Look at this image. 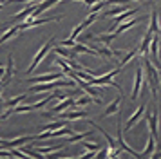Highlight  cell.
<instances>
[{"mask_svg": "<svg viewBox=\"0 0 161 159\" xmlns=\"http://www.w3.org/2000/svg\"><path fill=\"white\" fill-rule=\"evenodd\" d=\"M143 67H145V74L148 78V85H150V90H152L154 98H156V92H158V87H159V71L158 67L152 65V62L148 60L147 56H143Z\"/></svg>", "mask_w": 161, "mask_h": 159, "instance_id": "obj_1", "label": "cell"}, {"mask_svg": "<svg viewBox=\"0 0 161 159\" xmlns=\"http://www.w3.org/2000/svg\"><path fill=\"white\" fill-rule=\"evenodd\" d=\"M71 85H74V81H58V80H54V81H47V83H35L29 89V92H51L56 87H71Z\"/></svg>", "mask_w": 161, "mask_h": 159, "instance_id": "obj_2", "label": "cell"}, {"mask_svg": "<svg viewBox=\"0 0 161 159\" xmlns=\"http://www.w3.org/2000/svg\"><path fill=\"white\" fill-rule=\"evenodd\" d=\"M51 47H53V40H49V42H45L44 45H42V49L38 51V54H36L35 58H33V62H31L29 69H27V74H31V72H33L35 69H36L38 63H40V62H42V60L45 58V54L49 52V49H51Z\"/></svg>", "mask_w": 161, "mask_h": 159, "instance_id": "obj_3", "label": "cell"}, {"mask_svg": "<svg viewBox=\"0 0 161 159\" xmlns=\"http://www.w3.org/2000/svg\"><path fill=\"white\" fill-rule=\"evenodd\" d=\"M58 2H62V0H44L42 4H38L36 7H35V11L27 16V22H33V20H36L38 18V14H42L45 11V9H49V7H53V6H56Z\"/></svg>", "mask_w": 161, "mask_h": 159, "instance_id": "obj_4", "label": "cell"}, {"mask_svg": "<svg viewBox=\"0 0 161 159\" xmlns=\"http://www.w3.org/2000/svg\"><path fill=\"white\" fill-rule=\"evenodd\" d=\"M64 76L62 72H51V74H42V76H33V78H27L29 83H47V81H54V80H60Z\"/></svg>", "mask_w": 161, "mask_h": 159, "instance_id": "obj_5", "label": "cell"}, {"mask_svg": "<svg viewBox=\"0 0 161 159\" xmlns=\"http://www.w3.org/2000/svg\"><path fill=\"white\" fill-rule=\"evenodd\" d=\"M143 78H145V71H143V67L139 65L138 71H136V80H134V89H132V94L130 98L132 100H136L139 94V89H141V81H143Z\"/></svg>", "mask_w": 161, "mask_h": 159, "instance_id": "obj_6", "label": "cell"}, {"mask_svg": "<svg viewBox=\"0 0 161 159\" xmlns=\"http://www.w3.org/2000/svg\"><path fill=\"white\" fill-rule=\"evenodd\" d=\"M158 118H159V112L158 110H154V114H147V118H145V121L148 123V129H150V134L154 137H158Z\"/></svg>", "mask_w": 161, "mask_h": 159, "instance_id": "obj_7", "label": "cell"}, {"mask_svg": "<svg viewBox=\"0 0 161 159\" xmlns=\"http://www.w3.org/2000/svg\"><path fill=\"white\" fill-rule=\"evenodd\" d=\"M58 20H62V16H54V18H44V20L36 18V20H33V22L20 24V31H24V29H29V27H35V25H42V24H47V22H58Z\"/></svg>", "mask_w": 161, "mask_h": 159, "instance_id": "obj_8", "label": "cell"}, {"mask_svg": "<svg viewBox=\"0 0 161 159\" xmlns=\"http://www.w3.org/2000/svg\"><path fill=\"white\" fill-rule=\"evenodd\" d=\"M145 110H147V103L143 105V107H139L138 110H136V112H134V114H132L130 118H129V121H127V125H125V130H130L132 127L136 125V121H138L139 118H141V116L145 114Z\"/></svg>", "mask_w": 161, "mask_h": 159, "instance_id": "obj_9", "label": "cell"}, {"mask_svg": "<svg viewBox=\"0 0 161 159\" xmlns=\"http://www.w3.org/2000/svg\"><path fill=\"white\" fill-rule=\"evenodd\" d=\"M147 33L159 35V18H158V11L156 9H152V13H150V25H148V31Z\"/></svg>", "mask_w": 161, "mask_h": 159, "instance_id": "obj_10", "label": "cell"}, {"mask_svg": "<svg viewBox=\"0 0 161 159\" xmlns=\"http://www.w3.org/2000/svg\"><path fill=\"white\" fill-rule=\"evenodd\" d=\"M136 13V9H127V11H125V13H121V14H116V16H114V22H112V27L109 29V33L110 31H114V29L118 27V25H119V24H121V22L123 20H127V18H129V16H130V14H134Z\"/></svg>", "mask_w": 161, "mask_h": 159, "instance_id": "obj_11", "label": "cell"}, {"mask_svg": "<svg viewBox=\"0 0 161 159\" xmlns=\"http://www.w3.org/2000/svg\"><path fill=\"white\" fill-rule=\"evenodd\" d=\"M33 139H36V136H24V137H16V139H8L6 148H16V146L27 143V141H33Z\"/></svg>", "mask_w": 161, "mask_h": 159, "instance_id": "obj_12", "label": "cell"}, {"mask_svg": "<svg viewBox=\"0 0 161 159\" xmlns=\"http://www.w3.org/2000/svg\"><path fill=\"white\" fill-rule=\"evenodd\" d=\"M80 118H87V112L85 110H67V112H62V119H80Z\"/></svg>", "mask_w": 161, "mask_h": 159, "instance_id": "obj_13", "label": "cell"}, {"mask_svg": "<svg viewBox=\"0 0 161 159\" xmlns=\"http://www.w3.org/2000/svg\"><path fill=\"white\" fill-rule=\"evenodd\" d=\"M156 137L152 136V134H148V137H147V146H145V150H143V154H141V157H150L152 156V152H154V146H156Z\"/></svg>", "mask_w": 161, "mask_h": 159, "instance_id": "obj_14", "label": "cell"}, {"mask_svg": "<svg viewBox=\"0 0 161 159\" xmlns=\"http://www.w3.org/2000/svg\"><path fill=\"white\" fill-rule=\"evenodd\" d=\"M143 20H145V18H143V16H139V20H138V18H132V20H129L127 24H119V25L114 29V35H119V33H123V31H127V29H130L132 25H136L138 22H143Z\"/></svg>", "mask_w": 161, "mask_h": 159, "instance_id": "obj_15", "label": "cell"}, {"mask_svg": "<svg viewBox=\"0 0 161 159\" xmlns=\"http://www.w3.org/2000/svg\"><path fill=\"white\" fill-rule=\"evenodd\" d=\"M119 105H121V92H119V96H118L116 100L109 105V108L103 112V118H107V116H110V114H116V112H119Z\"/></svg>", "mask_w": 161, "mask_h": 159, "instance_id": "obj_16", "label": "cell"}, {"mask_svg": "<svg viewBox=\"0 0 161 159\" xmlns=\"http://www.w3.org/2000/svg\"><path fill=\"white\" fill-rule=\"evenodd\" d=\"M74 103V100L71 98V96H67V98H64L62 100V103H58L56 107L53 108V114H58V112H64V108H71V105Z\"/></svg>", "mask_w": 161, "mask_h": 159, "instance_id": "obj_17", "label": "cell"}, {"mask_svg": "<svg viewBox=\"0 0 161 159\" xmlns=\"http://www.w3.org/2000/svg\"><path fill=\"white\" fill-rule=\"evenodd\" d=\"M35 4H29V7H25V9H24V11H20V13H16L15 16H13V20L15 22H18V20H27V16H29L31 13H33V11H35Z\"/></svg>", "mask_w": 161, "mask_h": 159, "instance_id": "obj_18", "label": "cell"}, {"mask_svg": "<svg viewBox=\"0 0 161 159\" xmlns=\"http://www.w3.org/2000/svg\"><path fill=\"white\" fill-rule=\"evenodd\" d=\"M18 31H20V24H18V25H13V27H9L8 31H6V33H4V35L0 36V43L8 42L9 38H13V36H15L16 33H18Z\"/></svg>", "mask_w": 161, "mask_h": 159, "instance_id": "obj_19", "label": "cell"}, {"mask_svg": "<svg viewBox=\"0 0 161 159\" xmlns=\"http://www.w3.org/2000/svg\"><path fill=\"white\" fill-rule=\"evenodd\" d=\"M13 72H15V67H13V56L8 58V67H6V76H2V81L4 83H8L9 80H11V76H13Z\"/></svg>", "mask_w": 161, "mask_h": 159, "instance_id": "obj_20", "label": "cell"}, {"mask_svg": "<svg viewBox=\"0 0 161 159\" xmlns=\"http://www.w3.org/2000/svg\"><path fill=\"white\" fill-rule=\"evenodd\" d=\"M127 9H130V7L127 6V4H121V6L114 7V9H109V11H105V13H103V16H116V14H121V13H125Z\"/></svg>", "mask_w": 161, "mask_h": 159, "instance_id": "obj_21", "label": "cell"}, {"mask_svg": "<svg viewBox=\"0 0 161 159\" xmlns=\"http://www.w3.org/2000/svg\"><path fill=\"white\" fill-rule=\"evenodd\" d=\"M150 40H152V36H150V33H147V36L143 38V42H141V47H139V56H141V58L147 56V52H148V45H150Z\"/></svg>", "mask_w": 161, "mask_h": 159, "instance_id": "obj_22", "label": "cell"}, {"mask_svg": "<svg viewBox=\"0 0 161 159\" xmlns=\"http://www.w3.org/2000/svg\"><path fill=\"white\" fill-rule=\"evenodd\" d=\"M91 101H96L94 98H89V96H81V98H78V100H74L73 107L78 108V107H85L87 103H91Z\"/></svg>", "mask_w": 161, "mask_h": 159, "instance_id": "obj_23", "label": "cell"}, {"mask_svg": "<svg viewBox=\"0 0 161 159\" xmlns=\"http://www.w3.org/2000/svg\"><path fill=\"white\" fill-rule=\"evenodd\" d=\"M73 130L69 129V127H62V129H56V130H53L51 132V137L53 139H56V137H62V136H65V134H71Z\"/></svg>", "mask_w": 161, "mask_h": 159, "instance_id": "obj_24", "label": "cell"}, {"mask_svg": "<svg viewBox=\"0 0 161 159\" xmlns=\"http://www.w3.org/2000/svg\"><path fill=\"white\" fill-rule=\"evenodd\" d=\"M24 98H25V94H20L18 98H11V100H8L4 105H6V107H9V108H11V107H16L20 101H24Z\"/></svg>", "mask_w": 161, "mask_h": 159, "instance_id": "obj_25", "label": "cell"}, {"mask_svg": "<svg viewBox=\"0 0 161 159\" xmlns=\"http://www.w3.org/2000/svg\"><path fill=\"white\" fill-rule=\"evenodd\" d=\"M91 134H92V132H81V134H74L73 137H69V141H67V143H76V141H81L83 137H89Z\"/></svg>", "mask_w": 161, "mask_h": 159, "instance_id": "obj_26", "label": "cell"}, {"mask_svg": "<svg viewBox=\"0 0 161 159\" xmlns=\"http://www.w3.org/2000/svg\"><path fill=\"white\" fill-rule=\"evenodd\" d=\"M134 56H136V49H134V51H129V54H125V56L121 58V62H119L118 65H119V67H123V65H127V63H129V62H130V60H132Z\"/></svg>", "mask_w": 161, "mask_h": 159, "instance_id": "obj_27", "label": "cell"}, {"mask_svg": "<svg viewBox=\"0 0 161 159\" xmlns=\"http://www.w3.org/2000/svg\"><path fill=\"white\" fill-rule=\"evenodd\" d=\"M62 148H65V145H56L54 148H51V146H49V148H40V146H38L36 152H40V154H49V152H58V150H62Z\"/></svg>", "mask_w": 161, "mask_h": 159, "instance_id": "obj_28", "label": "cell"}, {"mask_svg": "<svg viewBox=\"0 0 161 159\" xmlns=\"http://www.w3.org/2000/svg\"><path fill=\"white\" fill-rule=\"evenodd\" d=\"M96 18H98V14H96V13H91V14L87 16V18H85V22L81 24V27H83V29H85V27H89V25H91V24H92V22L96 20Z\"/></svg>", "mask_w": 161, "mask_h": 159, "instance_id": "obj_29", "label": "cell"}, {"mask_svg": "<svg viewBox=\"0 0 161 159\" xmlns=\"http://www.w3.org/2000/svg\"><path fill=\"white\" fill-rule=\"evenodd\" d=\"M109 4H107V0H103V2H100V4H94V6H91V13H98L102 7H107Z\"/></svg>", "mask_w": 161, "mask_h": 159, "instance_id": "obj_30", "label": "cell"}, {"mask_svg": "<svg viewBox=\"0 0 161 159\" xmlns=\"http://www.w3.org/2000/svg\"><path fill=\"white\" fill-rule=\"evenodd\" d=\"M81 145H83L87 150H100V145H98V143H89V141H83Z\"/></svg>", "mask_w": 161, "mask_h": 159, "instance_id": "obj_31", "label": "cell"}, {"mask_svg": "<svg viewBox=\"0 0 161 159\" xmlns=\"http://www.w3.org/2000/svg\"><path fill=\"white\" fill-rule=\"evenodd\" d=\"M81 31H83V27H81V25H76V27L73 29V33H71V38H73V40H76V38H78V35H80Z\"/></svg>", "mask_w": 161, "mask_h": 159, "instance_id": "obj_32", "label": "cell"}, {"mask_svg": "<svg viewBox=\"0 0 161 159\" xmlns=\"http://www.w3.org/2000/svg\"><path fill=\"white\" fill-rule=\"evenodd\" d=\"M60 45H64V47H74V45H76V42H74L73 38H69V40H62V42H60Z\"/></svg>", "mask_w": 161, "mask_h": 159, "instance_id": "obj_33", "label": "cell"}, {"mask_svg": "<svg viewBox=\"0 0 161 159\" xmlns=\"http://www.w3.org/2000/svg\"><path fill=\"white\" fill-rule=\"evenodd\" d=\"M96 2H98V0H85V4H87L89 7H91V6H94Z\"/></svg>", "mask_w": 161, "mask_h": 159, "instance_id": "obj_34", "label": "cell"}, {"mask_svg": "<svg viewBox=\"0 0 161 159\" xmlns=\"http://www.w3.org/2000/svg\"><path fill=\"white\" fill-rule=\"evenodd\" d=\"M8 2H16L18 4V2H33V0H8Z\"/></svg>", "mask_w": 161, "mask_h": 159, "instance_id": "obj_35", "label": "cell"}, {"mask_svg": "<svg viewBox=\"0 0 161 159\" xmlns=\"http://www.w3.org/2000/svg\"><path fill=\"white\" fill-rule=\"evenodd\" d=\"M0 145H2V146H6V145H8V141H6V139H0Z\"/></svg>", "mask_w": 161, "mask_h": 159, "instance_id": "obj_36", "label": "cell"}, {"mask_svg": "<svg viewBox=\"0 0 161 159\" xmlns=\"http://www.w3.org/2000/svg\"><path fill=\"white\" fill-rule=\"evenodd\" d=\"M0 9H4V4H2V2H0Z\"/></svg>", "mask_w": 161, "mask_h": 159, "instance_id": "obj_37", "label": "cell"}, {"mask_svg": "<svg viewBox=\"0 0 161 159\" xmlns=\"http://www.w3.org/2000/svg\"><path fill=\"white\" fill-rule=\"evenodd\" d=\"M0 94H2V85H0Z\"/></svg>", "mask_w": 161, "mask_h": 159, "instance_id": "obj_38", "label": "cell"}, {"mask_svg": "<svg viewBox=\"0 0 161 159\" xmlns=\"http://www.w3.org/2000/svg\"><path fill=\"white\" fill-rule=\"evenodd\" d=\"M81 2H85V0H81Z\"/></svg>", "mask_w": 161, "mask_h": 159, "instance_id": "obj_39", "label": "cell"}, {"mask_svg": "<svg viewBox=\"0 0 161 159\" xmlns=\"http://www.w3.org/2000/svg\"><path fill=\"white\" fill-rule=\"evenodd\" d=\"M0 33H2V31H0Z\"/></svg>", "mask_w": 161, "mask_h": 159, "instance_id": "obj_40", "label": "cell"}]
</instances>
